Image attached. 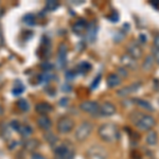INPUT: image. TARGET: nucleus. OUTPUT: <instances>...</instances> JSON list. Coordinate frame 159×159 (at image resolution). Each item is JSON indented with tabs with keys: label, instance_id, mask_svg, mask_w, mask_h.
<instances>
[{
	"label": "nucleus",
	"instance_id": "f257e3e1",
	"mask_svg": "<svg viewBox=\"0 0 159 159\" xmlns=\"http://www.w3.org/2000/svg\"><path fill=\"white\" fill-rule=\"evenodd\" d=\"M99 136L102 140L107 143H115L119 140L120 132L114 123H104L99 129Z\"/></svg>",
	"mask_w": 159,
	"mask_h": 159
},
{
	"label": "nucleus",
	"instance_id": "f03ea898",
	"mask_svg": "<svg viewBox=\"0 0 159 159\" xmlns=\"http://www.w3.org/2000/svg\"><path fill=\"white\" fill-rule=\"evenodd\" d=\"M156 125V120L155 118L151 115H141L140 118L138 119V121L136 122V126L138 127L140 130L143 132H150L152 129Z\"/></svg>",
	"mask_w": 159,
	"mask_h": 159
},
{
	"label": "nucleus",
	"instance_id": "7ed1b4c3",
	"mask_svg": "<svg viewBox=\"0 0 159 159\" xmlns=\"http://www.w3.org/2000/svg\"><path fill=\"white\" fill-rule=\"evenodd\" d=\"M91 132H92V124L90 122L85 121V122L81 123L78 129H75L74 137H75V139L78 140L79 142H82V141H85L87 138L89 137Z\"/></svg>",
	"mask_w": 159,
	"mask_h": 159
},
{
	"label": "nucleus",
	"instance_id": "20e7f679",
	"mask_svg": "<svg viewBox=\"0 0 159 159\" xmlns=\"http://www.w3.org/2000/svg\"><path fill=\"white\" fill-rule=\"evenodd\" d=\"M54 159H74V151L70 145L60 144L54 150Z\"/></svg>",
	"mask_w": 159,
	"mask_h": 159
},
{
	"label": "nucleus",
	"instance_id": "39448f33",
	"mask_svg": "<svg viewBox=\"0 0 159 159\" xmlns=\"http://www.w3.org/2000/svg\"><path fill=\"white\" fill-rule=\"evenodd\" d=\"M87 157L88 159H107L108 153L104 148L100 145H93L87 151Z\"/></svg>",
	"mask_w": 159,
	"mask_h": 159
},
{
	"label": "nucleus",
	"instance_id": "423d86ee",
	"mask_svg": "<svg viewBox=\"0 0 159 159\" xmlns=\"http://www.w3.org/2000/svg\"><path fill=\"white\" fill-rule=\"evenodd\" d=\"M57 130L61 134H69L74 129V122L71 118L63 117L57 122Z\"/></svg>",
	"mask_w": 159,
	"mask_h": 159
},
{
	"label": "nucleus",
	"instance_id": "0eeeda50",
	"mask_svg": "<svg viewBox=\"0 0 159 159\" xmlns=\"http://www.w3.org/2000/svg\"><path fill=\"white\" fill-rule=\"evenodd\" d=\"M80 108L87 114L96 115L100 111V105L94 101H85L80 105Z\"/></svg>",
	"mask_w": 159,
	"mask_h": 159
},
{
	"label": "nucleus",
	"instance_id": "6e6552de",
	"mask_svg": "<svg viewBox=\"0 0 159 159\" xmlns=\"http://www.w3.org/2000/svg\"><path fill=\"white\" fill-rule=\"evenodd\" d=\"M116 106L114 104H111L110 102H105V103H103L100 106L99 114H101L104 117H110L116 114Z\"/></svg>",
	"mask_w": 159,
	"mask_h": 159
},
{
	"label": "nucleus",
	"instance_id": "1a4fd4ad",
	"mask_svg": "<svg viewBox=\"0 0 159 159\" xmlns=\"http://www.w3.org/2000/svg\"><path fill=\"white\" fill-rule=\"evenodd\" d=\"M67 61V47L65 43H61L58 47V53H57V63L61 68H64Z\"/></svg>",
	"mask_w": 159,
	"mask_h": 159
},
{
	"label": "nucleus",
	"instance_id": "9d476101",
	"mask_svg": "<svg viewBox=\"0 0 159 159\" xmlns=\"http://www.w3.org/2000/svg\"><path fill=\"white\" fill-rule=\"evenodd\" d=\"M127 54H129L132 57H134L135 60L140 58L141 56H142V50H141V47L136 43H130L129 45L127 46Z\"/></svg>",
	"mask_w": 159,
	"mask_h": 159
},
{
	"label": "nucleus",
	"instance_id": "9b49d317",
	"mask_svg": "<svg viewBox=\"0 0 159 159\" xmlns=\"http://www.w3.org/2000/svg\"><path fill=\"white\" fill-rule=\"evenodd\" d=\"M35 110L40 115V116H47L51 111H53V106L47 102H39L35 106Z\"/></svg>",
	"mask_w": 159,
	"mask_h": 159
},
{
	"label": "nucleus",
	"instance_id": "f8f14e48",
	"mask_svg": "<svg viewBox=\"0 0 159 159\" xmlns=\"http://www.w3.org/2000/svg\"><path fill=\"white\" fill-rule=\"evenodd\" d=\"M139 87H140V83H136V84H133V85L123 87V88L119 89V90L117 91V94L119 97H127V96H129V94H132L133 92L137 91Z\"/></svg>",
	"mask_w": 159,
	"mask_h": 159
},
{
	"label": "nucleus",
	"instance_id": "ddd939ff",
	"mask_svg": "<svg viewBox=\"0 0 159 159\" xmlns=\"http://www.w3.org/2000/svg\"><path fill=\"white\" fill-rule=\"evenodd\" d=\"M121 63L123 64V66L126 68H130V69H135L137 67V61L134 57H132L129 54H123L121 56Z\"/></svg>",
	"mask_w": 159,
	"mask_h": 159
},
{
	"label": "nucleus",
	"instance_id": "4468645a",
	"mask_svg": "<svg viewBox=\"0 0 159 159\" xmlns=\"http://www.w3.org/2000/svg\"><path fill=\"white\" fill-rule=\"evenodd\" d=\"M37 125L43 130H49L52 126V121L50 120L49 117L47 116H40L37 119Z\"/></svg>",
	"mask_w": 159,
	"mask_h": 159
},
{
	"label": "nucleus",
	"instance_id": "2eb2a0df",
	"mask_svg": "<svg viewBox=\"0 0 159 159\" xmlns=\"http://www.w3.org/2000/svg\"><path fill=\"white\" fill-rule=\"evenodd\" d=\"M87 28H88V25H87L86 20L80 19V20H78V21H76L75 24L73 25L72 30H73V32L75 33V34L81 35V34H83V33L87 30Z\"/></svg>",
	"mask_w": 159,
	"mask_h": 159
},
{
	"label": "nucleus",
	"instance_id": "dca6fc26",
	"mask_svg": "<svg viewBox=\"0 0 159 159\" xmlns=\"http://www.w3.org/2000/svg\"><path fill=\"white\" fill-rule=\"evenodd\" d=\"M122 80L120 78V75H118L117 73H110L108 76H107V85H108L110 88H114V87H117L121 84Z\"/></svg>",
	"mask_w": 159,
	"mask_h": 159
},
{
	"label": "nucleus",
	"instance_id": "f3484780",
	"mask_svg": "<svg viewBox=\"0 0 159 159\" xmlns=\"http://www.w3.org/2000/svg\"><path fill=\"white\" fill-rule=\"evenodd\" d=\"M145 141H147V143L148 145H151V147H152V145H155L158 141L157 133H156L155 130H150V132L148 133L147 137H145Z\"/></svg>",
	"mask_w": 159,
	"mask_h": 159
},
{
	"label": "nucleus",
	"instance_id": "a211bd4d",
	"mask_svg": "<svg viewBox=\"0 0 159 159\" xmlns=\"http://www.w3.org/2000/svg\"><path fill=\"white\" fill-rule=\"evenodd\" d=\"M25 87L24 84H22L20 81H16V84H14L12 92L14 96H19V94H21L22 92L25 91Z\"/></svg>",
	"mask_w": 159,
	"mask_h": 159
},
{
	"label": "nucleus",
	"instance_id": "6ab92c4d",
	"mask_svg": "<svg viewBox=\"0 0 159 159\" xmlns=\"http://www.w3.org/2000/svg\"><path fill=\"white\" fill-rule=\"evenodd\" d=\"M38 145H39V142H38V140L36 139H30L25 143V150L30 151V152H33V151L36 150L38 148Z\"/></svg>",
	"mask_w": 159,
	"mask_h": 159
},
{
	"label": "nucleus",
	"instance_id": "aec40b11",
	"mask_svg": "<svg viewBox=\"0 0 159 159\" xmlns=\"http://www.w3.org/2000/svg\"><path fill=\"white\" fill-rule=\"evenodd\" d=\"M22 21L29 27H33V25H36V18L33 14H25L24 18H22Z\"/></svg>",
	"mask_w": 159,
	"mask_h": 159
},
{
	"label": "nucleus",
	"instance_id": "412c9836",
	"mask_svg": "<svg viewBox=\"0 0 159 159\" xmlns=\"http://www.w3.org/2000/svg\"><path fill=\"white\" fill-rule=\"evenodd\" d=\"M16 106H17V108H18L20 111H28L30 108V106H29V103H28V101L25 99H19L18 101H17V103H16Z\"/></svg>",
	"mask_w": 159,
	"mask_h": 159
},
{
	"label": "nucleus",
	"instance_id": "4be33fe9",
	"mask_svg": "<svg viewBox=\"0 0 159 159\" xmlns=\"http://www.w3.org/2000/svg\"><path fill=\"white\" fill-rule=\"evenodd\" d=\"M33 133V129H31V126L29 125H21V129L19 130V134L22 136L24 138H28L32 135Z\"/></svg>",
	"mask_w": 159,
	"mask_h": 159
},
{
	"label": "nucleus",
	"instance_id": "5701e85b",
	"mask_svg": "<svg viewBox=\"0 0 159 159\" xmlns=\"http://www.w3.org/2000/svg\"><path fill=\"white\" fill-rule=\"evenodd\" d=\"M87 30H88V33H87V34H88V39L90 40V42H93L97 35V27L94 25H91L87 28Z\"/></svg>",
	"mask_w": 159,
	"mask_h": 159
},
{
	"label": "nucleus",
	"instance_id": "b1692460",
	"mask_svg": "<svg viewBox=\"0 0 159 159\" xmlns=\"http://www.w3.org/2000/svg\"><path fill=\"white\" fill-rule=\"evenodd\" d=\"M58 7V2L55 1V0H49V1L46 2V7L45 9L47 10V11H55L56 9Z\"/></svg>",
	"mask_w": 159,
	"mask_h": 159
},
{
	"label": "nucleus",
	"instance_id": "393cba45",
	"mask_svg": "<svg viewBox=\"0 0 159 159\" xmlns=\"http://www.w3.org/2000/svg\"><path fill=\"white\" fill-rule=\"evenodd\" d=\"M153 65H154V57L151 55L147 56L144 63H143V67H144V69L145 70H150L151 68H153Z\"/></svg>",
	"mask_w": 159,
	"mask_h": 159
},
{
	"label": "nucleus",
	"instance_id": "a878e982",
	"mask_svg": "<svg viewBox=\"0 0 159 159\" xmlns=\"http://www.w3.org/2000/svg\"><path fill=\"white\" fill-rule=\"evenodd\" d=\"M90 68H91V67H90V65H89L88 63H85V61H84V63H82V64H80L79 67H78L79 70L81 71V72H83V73L87 72V71H88Z\"/></svg>",
	"mask_w": 159,
	"mask_h": 159
},
{
	"label": "nucleus",
	"instance_id": "bb28decb",
	"mask_svg": "<svg viewBox=\"0 0 159 159\" xmlns=\"http://www.w3.org/2000/svg\"><path fill=\"white\" fill-rule=\"evenodd\" d=\"M10 125H11V127H12L13 129L19 133V130H20V129H21V125L22 124H20V122L17 121V120H13V121L10 123Z\"/></svg>",
	"mask_w": 159,
	"mask_h": 159
},
{
	"label": "nucleus",
	"instance_id": "cd10ccee",
	"mask_svg": "<svg viewBox=\"0 0 159 159\" xmlns=\"http://www.w3.org/2000/svg\"><path fill=\"white\" fill-rule=\"evenodd\" d=\"M136 102H138V105L141 107H143V108H148V109H151L152 108V106H151L150 104L148 103V102H145V101H143V100H139V99H137V100H135Z\"/></svg>",
	"mask_w": 159,
	"mask_h": 159
},
{
	"label": "nucleus",
	"instance_id": "c85d7f7f",
	"mask_svg": "<svg viewBox=\"0 0 159 159\" xmlns=\"http://www.w3.org/2000/svg\"><path fill=\"white\" fill-rule=\"evenodd\" d=\"M45 137H46V139H47L48 142L51 143V144H53V143L56 141V137L53 134H51V133H50V134H46Z\"/></svg>",
	"mask_w": 159,
	"mask_h": 159
},
{
	"label": "nucleus",
	"instance_id": "c756f323",
	"mask_svg": "<svg viewBox=\"0 0 159 159\" xmlns=\"http://www.w3.org/2000/svg\"><path fill=\"white\" fill-rule=\"evenodd\" d=\"M153 50L159 51V35L155 36L154 38V46H153Z\"/></svg>",
	"mask_w": 159,
	"mask_h": 159
},
{
	"label": "nucleus",
	"instance_id": "7c9ffc66",
	"mask_svg": "<svg viewBox=\"0 0 159 159\" xmlns=\"http://www.w3.org/2000/svg\"><path fill=\"white\" fill-rule=\"evenodd\" d=\"M4 45V37H3V32H2V29L0 27V47H3Z\"/></svg>",
	"mask_w": 159,
	"mask_h": 159
},
{
	"label": "nucleus",
	"instance_id": "2f4dec72",
	"mask_svg": "<svg viewBox=\"0 0 159 159\" xmlns=\"http://www.w3.org/2000/svg\"><path fill=\"white\" fill-rule=\"evenodd\" d=\"M31 159H47V158L43 155H42V154H33Z\"/></svg>",
	"mask_w": 159,
	"mask_h": 159
},
{
	"label": "nucleus",
	"instance_id": "473e14b6",
	"mask_svg": "<svg viewBox=\"0 0 159 159\" xmlns=\"http://www.w3.org/2000/svg\"><path fill=\"white\" fill-rule=\"evenodd\" d=\"M99 81H101V76H97V80H96V81H94L93 82V84H92V88H96V87H97V84H98V82Z\"/></svg>",
	"mask_w": 159,
	"mask_h": 159
},
{
	"label": "nucleus",
	"instance_id": "72a5a7b5",
	"mask_svg": "<svg viewBox=\"0 0 159 159\" xmlns=\"http://www.w3.org/2000/svg\"><path fill=\"white\" fill-rule=\"evenodd\" d=\"M3 114H4V109H3V107H2V105L0 104V116H2Z\"/></svg>",
	"mask_w": 159,
	"mask_h": 159
},
{
	"label": "nucleus",
	"instance_id": "f704fd0d",
	"mask_svg": "<svg viewBox=\"0 0 159 159\" xmlns=\"http://www.w3.org/2000/svg\"><path fill=\"white\" fill-rule=\"evenodd\" d=\"M4 14V11H3V9H2V7H0V18H1L2 17V15Z\"/></svg>",
	"mask_w": 159,
	"mask_h": 159
}]
</instances>
